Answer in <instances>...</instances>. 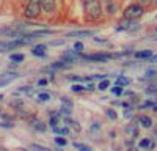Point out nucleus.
Masks as SVG:
<instances>
[{
    "label": "nucleus",
    "instance_id": "nucleus-39",
    "mask_svg": "<svg viewBox=\"0 0 157 151\" xmlns=\"http://www.w3.org/2000/svg\"><path fill=\"white\" fill-rule=\"evenodd\" d=\"M143 2H145V3H148V2H151V0H143Z\"/></svg>",
    "mask_w": 157,
    "mask_h": 151
},
{
    "label": "nucleus",
    "instance_id": "nucleus-40",
    "mask_svg": "<svg viewBox=\"0 0 157 151\" xmlns=\"http://www.w3.org/2000/svg\"><path fill=\"white\" fill-rule=\"evenodd\" d=\"M3 99V95H0V101H2Z\"/></svg>",
    "mask_w": 157,
    "mask_h": 151
},
{
    "label": "nucleus",
    "instance_id": "nucleus-42",
    "mask_svg": "<svg viewBox=\"0 0 157 151\" xmlns=\"http://www.w3.org/2000/svg\"><path fill=\"white\" fill-rule=\"evenodd\" d=\"M58 151H61V149H58Z\"/></svg>",
    "mask_w": 157,
    "mask_h": 151
},
{
    "label": "nucleus",
    "instance_id": "nucleus-34",
    "mask_svg": "<svg viewBox=\"0 0 157 151\" xmlns=\"http://www.w3.org/2000/svg\"><path fill=\"white\" fill-rule=\"evenodd\" d=\"M47 85V79H39L38 80V87H46Z\"/></svg>",
    "mask_w": 157,
    "mask_h": 151
},
{
    "label": "nucleus",
    "instance_id": "nucleus-29",
    "mask_svg": "<svg viewBox=\"0 0 157 151\" xmlns=\"http://www.w3.org/2000/svg\"><path fill=\"white\" fill-rule=\"evenodd\" d=\"M112 93L116 95V96H121L123 95V88L121 87H115V88H112Z\"/></svg>",
    "mask_w": 157,
    "mask_h": 151
},
{
    "label": "nucleus",
    "instance_id": "nucleus-23",
    "mask_svg": "<svg viewBox=\"0 0 157 151\" xmlns=\"http://www.w3.org/2000/svg\"><path fill=\"white\" fill-rule=\"evenodd\" d=\"M145 79H157V71H146L145 74Z\"/></svg>",
    "mask_w": 157,
    "mask_h": 151
},
{
    "label": "nucleus",
    "instance_id": "nucleus-19",
    "mask_svg": "<svg viewBox=\"0 0 157 151\" xmlns=\"http://www.w3.org/2000/svg\"><path fill=\"white\" fill-rule=\"evenodd\" d=\"M54 132L55 134H60V135H68L69 134V129L68 128H58V126H57V128H54Z\"/></svg>",
    "mask_w": 157,
    "mask_h": 151
},
{
    "label": "nucleus",
    "instance_id": "nucleus-1",
    "mask_svg": "<svg viewBox=\"0 0 157 151\" xmlns=\"http://www.w3.org/2000/svg\"><path fill=\"white\" fill-rule=\"evenodd\" d=\"M83 8L88 17L91 19H98L102 14V8H101V0H83Z\"/></svg>",
    "mask_w": 157,
    "mask_h": 151
},
{
    "label": "nucleus",
    "instance_id": "nucleus-18",
    "mask_svg": "<svg viewBox=\"0 0 157 151\" xmlns=\"http://www.w3.org/2000/svg\"><path fill=\"white\" fill-rule=\"evenodd\" d=\"M109 87H110V80H109V79H102V80H101V83L98 85L99 90H107Z\"/></svg>",
    "mask_w": 157,
    "mask_h": 151
},
{
    "label": "nucleus",
    "instance_id": "nucleus-14",
    "mask_svg": "<svg viewBox=\"0 0 157 151\" xmlns=\"http://www.w3.org/2000/svg\"><path fill=\"white\" fill-rule=\"evenodd\" d=\"M64 121H66V124L69 126V128H72L75 132H80V124H78L77 121H74V120H71V118H66V120H64Z\"/></svg>",
    "mask_w": 157,
    "mask_h": 151
},
{
    "label": "nucleus",
    "instance_id": "nucleus-3",
    "mask_svg": "<svg viewBox=\"0 0 157 151\" xmlns=\"http://www.w3.org/2000/svg\"><path fill=\"white\" fill-rule=\"evenodd\" d=\"M39 13H41V2L39 0H29L25 11H24V16L29 19H35L39 16Z\"/></svg>",
    "mask_w": 157,
    "mask_h": 151
},
{
    "label": "nucleus",
    "instance_id": "nucleus-9",
    "mask_svg": "<svg viewBox=\"0 0 157 151\" xmlns=\"http://www.w3.org/2000/svg\"><path fill=\"white\" fill-rule=\"evenodd\" d=\"M138 146L143 148V149H154V142L151 140V138H141Z\"/></svg>",
    "mask_w": 157,
    "mask_h": 151
},
{
    "label": "nucleus",
    "instance_id": "nucleus-30",
    "mask_svg": "<svg viewBox=\"0 0 157 151\" xmlns=\"http://www.w3.org/2000/svg\"><path fill=\"white\" fill-rule=\"evenodd\" d=\"M116 11V6L110 2V3H107V13H110V14H113V13Z\"/></svg>",
    "mask_w": 157,
    "mask_h": 151
},
{
    "label": "nucleus",
    "instance_id": "nucleus-11",
    "mask_svg": "<svg viewBox=\"0 0 157 151\" xmlns=\"http://www.w3.org/2000/svg\"><path fill=\"white\" fill-rule=\"evenodd\" d=\"M93 32L91 30H77V32H69L66 36H91Z\"/></svg>",
    "mask_w": 157,
    "mask_h": 151
},
{
    "label": "nucleus",
    "instance_id": "nucleus-5",
    "mask_svg": "<svg viewBox=\"0 0 157 151\" xmlns=\"http://www.w3.org/2000/svg\"><path fill=\"white\" fill-rule=\"evenodd\" d=\"M72 110V101L68 99L66 96H63L61 98V113L63 115H69Z\"/></svg>",
    "mask_w": 157,
    "mask_h": 151
},
{
    "label": "nucleus",
    "instance_id": "nucleus-16",
    "mask_svg": "<svg viewBox=\"0 0 157 151\" xmlns=\"http://www.w3.org/2000/svg\"><path fill=\"white\" fill-rule=\"evenodd\" d=\"M145 91H146L148 95H155V93H157V83L154 82V83L146 85V87H145Z\"/></svg>",
    "mask_w": 157,
    "mask_h": 151
},
{
    "label": "nucleus",
    "instance_id": "nucleus-10",
    "mask_svg": "<svg viewBox=\"0 0 157 151\" xmlns=\"http://www.w3.org/2000/svg\"><path fill=\"white\" fill-rule=\"evenodd\" d=\"M151 57H152L151 50H138V52H135V58L138 60H149Z\"/></svg>",
    "mask_w": 157,
    "mask_h": 151
},
{
    "label": "nucleus",
    "instance_id": "nucleus-32",
    "mask_svg": "<svg viewBox=\"0 0 157 151\" xmlns=\"http://www.w3.org/2000/svg\"><path fill=\"white\" fill-rule=\"evenodd\" d=\"M32 148L35 149V151H50V149H47V148H44V146H41V145H32Z\"/></svg>",
    "mask_w": 157,
    "mask_h": 151
},
{
    "label": "nucleus",
    "instance_id": "nucleus-38",
    "mask_svg": "<svg viewBox=\"0 0 157 151\" xmlns=\"http://www.w3.org/2000/svg\"><path fill=\"white\" fill-rule=\"evenodd\" d=\"M102 2H105V3H110V2H112V0H102Z\"/></svg>",
    "mask_w": 157,
    "mask_h": 151
},
{
    "label": "nucleus",
    "instance_id": "nucleus-17",
    "mask_svg": "<svg viewBox=\"0 0 157 151\" xmlns=\"http://www.w3.org/2000/svg\"><path fill=\"white\" fill-rule=\"evenodd\" d=\"M33 128H35L36 131H46L47 126H46L43 121H35V123H33Z\"/></svg>",
    "mask_w": 157,
    "mask_h": 151
},
{
    "label": "nucleus",
    "instance_id": "nucleus-20",
    "mask_svg": "<svg viewBox=\"0 0 157 151\" xmlns=\"http://www.w3.org/2000/svg\"><path fill=\"white\" fill-rule=\"evenodd\" d=\"M24 55L22 54H13V55H10V60H13V61H16V63H19V61H24Z\"/></svg>",
    "mask_w": 157,
    "mask_h": 151
},
{
    "label": "nucleus",
    "instance_id": "nucleus-24",
    "mask_svg": "<svg viewBox=\"0 0 157 151\" xmlns=\"http://www.w3.org/2000/svg\"><path fill=\"white\" fill-rule=\"evenodd\" d=\"M55 143L58 146H66V138H63V137H55Z\"/></svg>",
    "mask_w": 157,
    "mask_h": 151
},
{
    "label": "nucleus",
    "instance_id": "nucleus-22",
    "mask_svg": "<svg viewBox=\"0 0 157 151\" xmlns=\"http://www.w3.org/2000/svg\"><path fill=\"white\" fill-rule=\"evenodd\" d=\"M38 99L41 101V103H47V101L50 99V93H39L38 95Z\"/></svg>",
    "mask_w": 157,
    "mask_h": 151
},
{
    "label": "nucleus",
    "instance_id": "nucleus-4",
    "mask_svg": "<svg viewBox=\"0 0 157 151\" xmlns=\"http://www.w3.org/2000/svg\"><path fill=\"white\" fill-rule=\"evenodd\" d=\"M137 27H138V24H135L134 21L124 19V21H121L120 24H118L116 30H118V32H121V30H134V29H137Z\"/></svg>",
    "mask_w": 157,
    "mask_h": 151
},
{
    "label": "nucleus",
    "instance_id": "nucleus-36",
    "mask_svg": "<svg viewBox=\"0 0 157 151\" xmlns=\"http://www.w3.org/2000/svg\"><path fill=\"white\" fill-rule=\"evenodd\" d=\"M5 85H8V83H5V82H3L2 79H0V87H5Z\"/></svg>",
    "mask_w": 157,
    "mask_h": 151
},
{
    "label": "nucleus",
    "instance_id": "nucleus-7",
    "mask_svg": "<svg viewBox=\"0 0 157 151\" xmlns=\"http://www.w3.org/2000/svg\"><path fill=\"white\" fill-rule=\"evenodd\" d=\"M137 123H140V126H143V128H152V120L148 115H140L137 118Z\"/></svg>",
    "mask_w": 157,
    "mask_h": 151
},
{
    "label": "nucleus",
    "instance_id": "nucleus-33",
    "mask_svg": "<svg viewBox=\"0 0 157 151\" xmlns=\"http://www.w3.org/2000/svg\"><path fill=\"white\" fill-rule=\"evenodd\" d=\"M8 49V43H3V41H0V52H3V50Z\"/></svg>",
    "mask_w": 157,
    "mask_h": 151
},
{
    "label": "nucleus",
    "instance_id": "nucleus-21",
    "mask_svg": "<svg viewBox=\"0 0 157 151\" xmlns=\"http://www.w3.org/2000/svg\"><path fill=\"white\" fill-rule=\"evenodd\" d=\"M69 80H74V82H85V80H90V77H78V76H68Z\"/></svg>",
    "mask_w": 157,
    "mask_h": 151
},
{
    "label": "nucleus",
    "instance_id": "nucleus-31",
    "mask_svg": "<svg viewBox=\"0 0 157 151\" xmlns=\"http://www.w3.org/2000/svg\"><path fill=\"white\" fill-rule=\"evenodd\" d=\"M83 50V44L82 43H75L74 44V52H82Z\"/></svg>",
    "mask_w": 157,
    "mask_h": 151
},
{
    "label": "nucleus",
    "instance_id": "nucleus-26",
    "mask_svg": "<svg viewBox=\"0 0 157 151\" xmlns=\"http://www.w3.org/2000/svg\"><path fill=\"white\" fill-rule=\"evenodd\" d=\"M105 113H107V117H109V118H112V120H116V118H118L116 112H115L113 109H107V112H105Z\"/></svg>",
    "mask_w": 157,
    "mask_h": 151
},
{
    "label": "nucleus",
    "instance_id": "nucleus-2",
    "mask_svg": "<svg viewBox=\"0 0 157 151\" xmlns=\"http://www.w3.org/2000/svg\"><path fill=\"white\" fill-rule=\"evenodd\" d=\"M143 13H145V10H143L141 5L132 3V5H129V6L124 10L123 16H124V19H127V21H135V19H140V17L143 16Z\"/></svg>",
    "mask_w": 157,
    "mask_h": 151
},
{
    "label": "nucleus",
    "instance_id": "nucleus-13",
    "mask_svg": "<svg viewBox=\"0 0 157 151\" xmlns=\"http://www.w3.org/2000/svg\"><path fill=\"white\" fill-rule=\"evenodd\" d=\"M0 79H2L5 83H10L11 80H14V79H17V74L16 72H6V74H3L2 76V77H0Z\"/></svg>",
    "mask_w": 157,
    "mask_h": 151
},
{
    "label": "nucleus",
    "instance_id": "nucleus-37",
    "mask_svg": "<svg viewBox=\"0 0 157 151\" xmlns=\"http://www.w3.org/2000/svg\"><path fill=\"white\" fill-rule=\"evenodd\" d=\"M152 110H154V112L157 113V106H154V107H152Z\"/></svg>",
    "mask_w": 157,
    "mask_h": 151
},
{
    "label": "nucleus",
    "instance_id": "nucleus-6",
    "mask_svg": "<svg viewBox=\"0 0 157 151\" xmlns=\"http://www.w3.org/2000/svg\"><path fill=\"white\" fill-rule=\"evenodd\" d=\"M39 2H41V10L46 13H52L55 10V0H39Z\"/></svg>",
    "mask_w": 157,
    "mask_h": 151
},
{
    "label": "nucleus",
    "instance_id": "nucleus-27",
    "mask_svg": "<svg viewBox=\"0 0 157 151\" xmlns=\"http://www.w3.org/2000/svg\"><path fill=\"white\" fill-rule=\"evenodd\" d=\"M58 121H60V117H55V115H54V117L50 118L49 124L52 126V128H57V124H58Z\"/></svg>",
    "mask_w": 157,
    "mask_h": 151
},
{
    "label": "nucleus",
    "instance_id": "nucleus-8",
    "mask_svg": "<svg viewBox=\"0 0 157 151\" xmlns=\"http://www.w3.org/2000/svg\"><path fill=\"white\" fill-rule=\"evenodd\" d=\"M46 46L44 44H38V46H35L33 49H32V54L33 55H36V57H44L46 55Z\"/></svg>",
    "mask_w": 157,
    "mask_h": 151
},
{
    "label": "nucleus",
    "instance_id": "nucleus-35",
    "mask_svg": "<svg viewBox=\"0 0 157 151\" xmlns=\"http://www.w3.org/2000/svg\"><path fill=\"white\" fill-rule=\"evenodd\" d=\"M148 61H151V63H157V55H152Z\"/></svg>",
    "mask_w": 157,
    "mask_h": 151
},
{
    "label": "nucleus",
    "instance_id": "nucleus-41",
    "mask_svg": "<svg viewBox=\"0 0 157 151\" xmlns=\"http://www.w3.org/2000/svg\"><path fill=\"white\" fill-rule=\"evenodd\" d=\"M155 137H157V134H155Z\"/></svg>",
    "mask_w": 157,
    "mask_h": 151
},
{
    "label": "nucleus",
    "instance_id": "nucleus-12",
    "mask_svg": "<svg viewBox=\"0 0 157 151\" xmlns=\"http://www.w3.org/2000/svg\"><path fill=\"white\" fill-rule=\"evenodd\" d=\"M126 132H127L129 137H132V138L138 135V129H137V126H135V124H129L127 128H126Z\"/></svg>",
    "mask_w": 157,
    "mask_h": 151
},
{
    "label": "nucleus",
    "instance_id": "nucleus-25",
    "mask_svg": "<svg viewBox=\"0 0 157 151\" xmlns=\"http://www.w3.org/2000/svg\"><path fill=\"white\" fill-rule=\"evenodd\" d=\"M155 104L152 103V101H148V103H145V104H141L140 106V110H145V109H152Z\"/></svg>",
    "mask_w": 157,
    "mask_h": 151
},
{
    "label": "nucleus",
    "instance_id": "nucleus-28",
    "mask_svg": "<svg viewBox=\"0 0 157 151\" xmlns=\"http://www.w3.org/2000/svg\"><path fill=\"white\" fill-rule=\"evenodd\" d=\"M71 90L72 91H83V90H86V88H85V85H72Z\"/></svg>",
    "mask_w": 157,
    "mask_h": 151
},
{
    "label": "nucleus",
    "instance_id": "nucleus-15",
    "mask_svg": "<svg viewBox=\"0 0 157 151\" xmlns=\"http://www.w3.org/2000/svg\"><path fill=\"white\" fill-rule=\"evenodd\" d=\"M130 83V79L129 77H124V76H120V77H118V80H116V85L118 87H126V85H129Z\"/></svg>",
    "mask_w": 157,
    "mask_h": 151
}]
</instances>
